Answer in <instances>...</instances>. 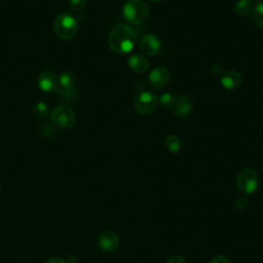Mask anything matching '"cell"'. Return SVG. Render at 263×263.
<instances>
[{
	"label": "cell",
	"mask_w": 263,
	"mask_h": 263,
	"mask_svg": "<svg viewBox=\"0 0 263 263\" xmlns=\"http://www.w3.org/2000/svg\"><path fill=\"white\" fill-rule=\"evenodd\" d=\"M137 41L136 32L126 24L116 25L109 33L108 44L116 53H128L135 47Z\"/></svg>",
	"instance_id": "cell-1"
},
{
	"label": "cell",
	"mask_w": 263,
	"mask_h": 263,
	"mask_svg": "<svg viewBox=\"0 0 263 263\" xmlns=\"http://www.w3.org/2000/svg\"><path fill=\"white\" fill-rule=\"evenodd\" d=\"M149 6L144 0H128L124 3L122 13L132 25H142L149 16Z\"/></svg>",
	"instance_id": "cell-2"
},
{
	"label": "cell",
	"mask_w": 263,
	"mask_h": 263,
	"mask_svg": "<svg viewBox=\"0 0 263 263\" xmlns=\"http://www.w3.org/2000/svg\"><path fill=\"white\" fill-rule=\"evenodd\" d=\"M78 30L77 20L70 12H62L53 23V31L61 39H72Z\"/></svg>",
	"instance_id": "cell-3"
},
{
	"label": "cell",
	"mask_w": 263,
	"mask_h": 263,
	"mask_svg": "<svg viewBox=\"0 0 263 263\" xmlns=\"http://www.w3.org/2000/svg\"><path fill=\"white\" fill-rule=\"evenodd\" d=\"M259 176L253 168H243L236 178V185L243 194L254 193L259 186Z\"/></svg>",
	"instance_id": "cell-4"
},
{
	"label": "cell",
	"mask_w": 263,
	"mask_h": 263,
	"mask_svg": "<svg viewBox=\"0 0 263 263\" xmlns=\"http://www.w3.org/2000/svg\"><path fill=\"white\" fill-rule=\"evenodd\" d=\"M50 119L51 122L60 128H70L75 123L76 115L70 107L60 105L51 111Z\"/></svg>",
	"instance_id": "cell-5"
},
{
	"label": "cell",
	"mask_w": 263,
	"mask_h": 263,
	"mask_svg": "<svg viewBox=\"0 0 263 263\" xmlns=\"http://www.w3.org/2000/svg\"><path fill=\"white\" fill-rule=\"evenodd\" d=\"M158 104L155 93L145 90L138 93L134 100V108L141 115H148L154 112Z\"/></svg>",
	"instance_id": "cell-6"
},
{
	"label": "cell",
	"mask_w": 263,
	"mask_h": 263,
	"mask_svg": "<svg viewBox=\"0 0 263 263\" xmlns=\"http://www.w3.org/2000/svg\"><path fill=\"white\" fill-rule=\"evenodd\" d=\"M161 48V41L154 34H145L139 41V49L145 55H155Z\"/></svg>",
	"instance_id": "cell-7"
},
{
	"label": "cell",
	"mask_w": 263,
	"mask_h": 263,
	"mask_svg": "<svg viewBox=\"0 0 263 263\" xmlns=\"http://www.w3.org/2000/svg\"><path fill=\"white\" fill-rule=\"evenodd\" d=\"M170 77H171L170 71L163 66H158V67H155L150 72L148 81L152 88L160 89L166 86V84L170 81Z\"/></svg>",
	"instance_id": "cell-8"
},
{
	"label": "cell",
	"mask_w": 263,
	"mask_h": 263,
	"mask_svg": "<svg viewBox=\"0 0 263 263\" xmlns=\"http://www.w3.org/2000/svg\"><path fill=\"white\" fill-rule=\"evenodd\" d=\"M119 245V237L113 230H103L98 237V246L104 252H112L117 249Z\"/></svg>",
	"instance_id": "cell-9"
},
{
	"label": "cell",
	"mask_w": 263,
	"mask_h": 263,
	"mask_svg": "<svg viewBox=\"0 0 263 263\" xmlns=\"http://www.w3.org/2000/svg\"><path fill=\"white\" fill-rule=\"evenodd\" d=\"M38 86L40 89L46 92L58 91L60 89L58 76L49 70L43 71L38 78Z\"/></svg>",
	"instance_id": "cell-10"
},
{
	"label": "cell",
	"mask_w": 263,
	"mask_h": 263,
	"mask_svg": "<svg viewBox=\"0 0 263 263\" xmlns=\"http://www.w3.org/2000/svg\"><path fill=\"white\" fill-rule=\"evenodd\" d=\"M220 83L227 89L238 88L242 83V75L236 70L225 71L220 77Z\"/></svg>",
	"instance_id": "cell-11"
},
{
	"label": "cell",
	"mask_w": 263,
	"mask_h": 263,
	"mask_svg": "<svg viewBox=\"0 0 263 263\" xmlns=\"http://www.w3.org/2000/svg\"><path fill=\"white\" fill-rule=\"evenodd\" d=\"M192 108L191 99L187 95H179L176 98L175 104L173 106L174 114L178 116H186L190 114Z\"/></svg>",
	"instance_id": "cell-12"
},
{
	"label": "cell",
	"mask_w": 263,
	"mask_h": 263,
	"mask_svg": "<svg viewBox=\"0 0 263 263\" xmlns=\"http://www.w3.org/2000/svg\"><path fill=\"white\" fill-rule=\"evenodd\" d=\"M127 66L129 69L136 73H144L149 68L148 60L139 53H134L127 59Z\"/></svg>",
	"instance_id": "cell-13"
},
{
	"label": "cell",
	"mask_w": 263,
	"mask_h": 263,
	"mask_svg": "<svg viewBox=\"0 0 263 263\" xmlns=\"http://www.w3.org/2000/svg\"><path fill=\"white\" fill-rule=\"evenodd\" d=\"M58 79H59V86L63 90H69L75 85V75L73 72L69 70L63 71L58 77Z\"/></svg>",
	"instance_id": "cell-14"
},
{
	"label": "cell",
	"mask_w": 263,
	"mask_h": 263,
	"mask_svg": "<svg viewBox=\"0 0 263 263\" xmlns=\"http://www.w3.org/2000/svg\"><path fill=\"white\" fill-rule=\"evenodd\" d=\"M253 10L252 0H237L234 4V12L237 15L246 16L249 15Z\"/></svg>",
	"instance_id": "cell-15"
},
{
	"label": "cell",
	"mask_w": 263,
	"mask_h": 263,
	"mask_svg": "<svg viewBox=\"0 0 263 263\" xmlns=\"http://www.w3.org/2000/svg\"><path fill=\"white\" fill-rule=\"evenodd\" d=\"M164 146L165 148L172 152V153H178L181 149V146H182V143H181V140L178 136L176 135H167L164 139Z\"/></svg>",
	"instance_id": "cell-16"
},
{
	"label": "cell",
	"mask_w": 263,
	"mask_h": 263,
	"mask_svg": "<svg viewBox=\"0 0 263 263\" xmlns=\"http://www.w3.org/2000/svg\"><path fill=\"white\" fill-rule=\"evenodd\" d=\"M252 16L258 27L263 29V2L258 3L252 10Z\"/></svg>",
	"instance_id": "cell-17"
},
{
	"label": "cell",
	"mask_w": 263,
	"mask_h": 263,
	"mask_svg": "<svg viewBox=\"0 0 263 263\" xmlns=\"http://www.w3.org/2000/svg\"><path fill=\"white\" fill-rule=\"evenodd\" d=\"M176 101V97L171 92H164L158 98V102L165 108H173Z\"/></svg>",
	"instance_id": "cell-18"
},
{
	"label": "cell",
	"mask_w": 263,
	"mask_h": 263,
	"mask_svg": "<svg viewBox=\"0 0 263 263\" xmlns=\"http://www.w3.org/2000/svg\"><path fill=\"white\" fill-rule=\"evenodd\" d=\"M33 113H34L35 115L39 116V117H43V116H45V115L48 114V107H47V105H46L44 102H42V101L37 102V103H35L34 106H33Z\"/></svg>",
	"instance_id": "cell-19"
},
{
	"label": "cell",
	"mask_w": 263,
	"mask_h": 263,
	"mask_svg": "<svg viewBox=\"0 0 263 263\" xmlns=\"http://www.w3.org/2000/svg\"><path fill=\"white\" fill-rule=\"evenodd\" d=\"M87 4V0H70V7L75 12L82 11Z\"/></svg>",
	"instance_id": "cell-20"
},
{
	"label": "cell",
	"mask_w": 263,
	"mask_h": 263,
	"mask_svg": "<svg viewBox=\"0 0 263 263\" xmlns=\"http://www.w3.org/2000/svg\"><path fill=\"white\" fill-rule=\"evenodd\" d=\"M248 203H249V199H248V197H247L246 194L239 195V196H237V198L235 199V205H236V208L239 209V210L245 209V208L248 205Z\"/></svg>",
	"instance_id": "cell-21"
},
{
	"label": "cell",
	"mask_w": 263,
	"mask_h": 263,
	"mask_svg": "<svg viewBox=\"0 0 263 263\" xmlns=\"http://www.w3.org/2000/svg\"><path fill=\"white\" fill-rule=\"evenodd\" d=\"M210 263H231L230 259L223 255V254H219V255H216L215 257L212 258V260L210 261Z\"/></svg>",
	"instance_id": "cell-22"
},
{
	"label": "cell",
	"mask_w": 263,
	"mask_h": 263,
	"mask_svg": "<svg viewBox=\"0 0 263 263\" xmlns=\"http://www.w3.org/2000/svg\"><path fill=\"white\" fill-rule=\"evenodd\" d=\"M164 263H187L186 259L180 255H174L170 257Z\"/></svg>",
	"instance_id": "cell-23"
},
{
	"label": "cell",
	"mask_w": 263,
	"mask_h": 263,
	"mask_svg": "<svg viewBox=\"0 0 263 263\" xmlns=\"http://www.w3.org/2000/svg\"><path fill=\"white\" fill-rule=\"evenodd\" d=\"M211 72H212L213 75L219 76V77H221V75L223 74V71H222L221 67L218 66V65H213V66L211 67Z\"/></svg>",
	"instance_id": "cell-24"
},
{
	"label": "cell",
	"mask_w": 263,
	"mask_h": 263,
	"mask_svg": "<svg viewBox=\"0 0 263 263\" xmlns=\"http://www.w3.org/2000/svg\"><path fill=\"white\" fill-rule=\"evenodd\" d=\"M45 263H67V261L60 257H52V258L48 259Z\"/></svg>",
	"instance_id": "cell-25"
},
{
	"label": "cell",
	"mask_w": 263,
	"mask_h": 263,
	"mask_svg": "<svg viewBox=\"0 0 263 263\" xmlns=\"http://www.w3.org/2000/svg\"><path fill=\"white\" fill-rule=\"evenodd\" d=\"M149 1H151V2H153V3H159V2H161L162 0H149Z\"/></svg>",
	"instance_id": "cell-26"
},
{
	"label": "cell",
	"mask_w": 263,
	"mask_h": 263,
	"mask_svg": "<svg viewBox=\"0 0 263 263\" xmlns=\"http://www.w3.org/2000/svg\"><path fill=\"white\" fill-rule=\"evenodd\" d=\"M0 189H1V183H0Z\"/></svg>",
	"instance_id": "cell-27"
}]
</instances>
